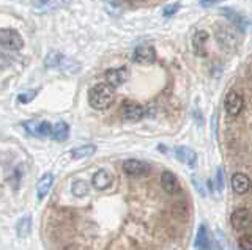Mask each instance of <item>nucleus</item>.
<instances>
[{
    "label": "nucleus",
    "instance_id": "f257e3e1",
    "mask_svg": "<svg viewBox=\"0 0 252 250\" xmlns=\"http://www.w3.org/2000/svg\"><path fill=\"white\" fill-rule=\"evenodd\" d=\"M115 99L114 87H110L109 83H98L89 91V103L93 109L98 111H104Z\"/></svg>",
    "mask_w": 252,
    "mask_h": 250
},
{
    "label": "nucleus",
    "instance_id": "f03ea898",
    "mask_svg": "<svg viewBox=\"0 0 252 250\" xmlns=\"http://www.w3.org/2000/svg\"><path fill=\"white\" fill-rule=\"evenodd\" d=\"M46 68H54V69H60V71H65L68 74H74L77 71H81V65L77 61L68 58L66 56H63L60 52H51L47 54V57L44 60Z\"/></svg>",
    "mask_w": 252,
    "mask_h": 250
},
{
    "label": "nucleus",
    "instance_id": "7ed1b4c3",
    "mask_svg": "<svg viewBox=\"0 0 252 250\" xmlns=\"http://www.w3.org/2000/svg\"><path fill=\"white\" fill-rule=\"evenodd\" d=\"M0 46L6 51L22 49V36L13 28H0Z\"/></svg>",
    "mask_w": 252,
    "mask_h": 250
},
{
    "label": "nucleus",
    "instance_id": "20e7f679",
    "mask_svg": "<svg viewBox=\"0 0 252 250\" xmlns=\"http://www.w3.org/2000/svg\"><path fill=\"white\" fill-rule=\"evenodd\" d=\"M230 223L236 231H246L252 223V214L246 208L235 209L230 216Z\"/></svg>",
    "mask_w": 252,
    "mask_h": 250
},
{
    "label": "nucleus",
    "instance_id": "39448f33",
    "mask_svg": "<svg viewBox=\"0 0 252 250\" xmlns=\"http://www.w3.org/2000/svg\"><path fill=\"white\" fill-rule=\"evenodd\" d=\"M243 107H244V99L240 93L238 91H228L227 96H225V101H224L225 112L230 116H236V115L241 113Z\"/></svg>",
    "mask_w": 252,
    "mask_h": 250
},
{
    "label": "nucleus",
    "instance_id": "423d86ee",
    "mask_svg": "<svg viewBox=\"0 0 252 250\" xmlns=\"http://www.w3.org/2000/svg\"><path fill=\"white\" fill-rule=\"evenodd\" d=\"M123 171L129 176H145L150 171V166L139 159H128L123 162Z\"/></svg>",
    "mask_w": 252,
    "mask_h": 250
},
{
    "label": "nucleus",
    "instance_id": "0eeeda50",
    "mask_svg": "<svg viewBox=\"0 0 252 250\" xmlns=\"http://www.w3.org/2000/svg\"><path fill=\"white\" fill-rule=\"evenodd\" d=\"M156 58V52L150 44H142L137 46L132 52V60L136 63H142V65H150L153 63Z\"/></svg>",
    "mask_w": 252,
    "mask_h": 250
},
{
    "label": "nucleus",
    "instance_id": "6e6552de",
    "mask_svg": "<svg viewBox=\"0 0 252 250\" xmlns=\"http://www.w3.org/2000/svg\"><path fill=\"white\" fill-rule=\"evenodd\" d=\"M24 128L27 129L29 134L36 136V137H51L52 124L47 121H39V120H32L24 123Z\"/></svg>",
    "mask_w": 252,
    "mask_h": 250
},
{
    "label": "nucleus",
    "instance_id": "1a4fd4ad",
    "mask_svg": "<svg viewBox=\"0 0 252 250\" xmlns=\"http://www.w3.org/2000/svg\"><path fill=\"white\" fill-rule=\"evenodd\" d=\"M129 77V71L128 68H112V69H107L106 71V83H109L110 87H120L122 83H125L128 81Z\"/></svg>",
    "mask_w": 252,
    "mask_h": 250
},
{
    "label": "nucleus",
    "instance_id": "9d476101",
    "mask_svg": "<svg viewBox=\"0 0 252 250\" xmlns=\"http://www.w3.org/2000/svg\"><path fill=\"white\" fill-rule=\"evenodd\" d=\"M122 115L125 120H129V121H139L140 118H144L145 115V109L144 106H140L137 103H132V101H128L125 103L122 107Z\"/></svg>",
    "mask_w": 252,
    "mask_h": 250
},
{
    "label": "nucleus",
    "instance_id": "9b49d317",
    "mask_svg": "<svg viewBox=\"0 0 252 250\" xmlns=\"http://www.w3.org/2000/svg\"><path fill=\"white\" fill-rule=\"evenodd\" d=\"M175 156H177V159L180 162L186 164V166H189V167H195L197 154H195L194 150H191V148H188V146H177L175 148Z\"/></svg>",
    "mask_w": 252,
    "mask_h": 250
},
{
    "label": "nucleus",
    "instance_id": "f8f14e48",
    "mask_svg": "<svg viewBox=\"0 0 252 250\" xmlns=\"http://www.w3.org/2000/svg\"><path fill=\"white\" fill-rule=\"evenodd\" d=\"M112 181H114V178H112V175L109 173V171L99 170V171H96V173L93 175L92 184L96 187L98 191H106V189H109V187H110Z\"/></svg>",
    "mask_w": 252,
    "mask_h": 250
},
{
    "label": "nucleus",
    "instance_id": "ddd939ff",
    "mask_svg": "<svg viewBox=\"0 0 252 250\" xmlns=\"http://www.w3.org/2000/svg\"><path fill=\"white\" fill-rule=\"evenodd\" d=\"M232 189L235 191V194L243 195L249 192L251 189V179L244 175V173H235L232 176Z\"/></svg>",
    "mask_w": 252,
    "mask_h": 250
},
{
    "label": "nucleus",
    "instance_id": "4468645a",
    "mask_svg": "<svg viewBox=\"0 0 252 250\" xmlns=\"http://www.w3.org/2000/svg\"><path fill=\"white\" fill-rule=\"evenodd\" d=\"M161 186L167 194H177L180 191L178 178L172 173V171H164L161 175Z\"/></svg>",
    "mask_w": 252,
    "mask_h": 250
},
{
    "label": "nucleus",
    "instance_id": "2eb2a0df",
    "mask_svg": "<svg viewBox=\"0 0 252 250\" xmlns=\"http://www.w3.org/2000/svg\"><path fill=\"white\" fill-rule=\"evenodd\" d=\"M194 247H195V250H210L211 249L208 230H207V226H205V225H200L199 226V231H197Z\"/></svg>",
    "mask_w": 252,
    "mask_h": 250
},
{
    "label": "nucleus",
    "instance_id": "dca6fc26",
    "mask_svg": "<svg viewBox=\"0 0 252 250\" xmlns=\"http://www.w3.org/2000/svg\"><path fill=\"white\" fill-rule=\"evenodd\" d=\"M52 183H54V176L51 173H46V175L41 176V179H39L38 184H36V197H38V200H43L46 197L47 192H49V189L52 187Z\"/></svg>",
    "mask_w": 252,
    "mask_h": 250
},
{
    "label": "nucleus",
    "instance_id": "f3484780",
    "mask_svg": "<svg viewBox=\"0 0 252 250\" xmlns=\"http://www.w3.org/2000/svg\"><path fill=\"white\" fill-rule=\"evenodd\" d=\"M207 40H208V33L203 32V30H199V32L194 35L192 46H194V52L199 57L207 56V51H205V44H207Z\"/></svg>",
    "mask_w": 252,
    "mask_h": 250
},
{
    "label": "nucleus",
    "instance_id": "a211bd4d",
    "mask_svg": "<svg viewBox=\"0 0 252 250\" xmlns=\"http://www.w3.org/2000/svg\"><path fill=\"white\" fill-rule=\"evenodd\" d=\"M68 134H69V126L65 121H59V123L52 124L51 137L54 140H57V142H65L68 139Z\"/></svg>",
    "mask_w": 252,
    "mask_h": 250
},
{
    "label": "nucleus",
    "instance_id": "6ab92c4d",
    "mask_svg": "<svg viewBox=\"0 0 252 250\" xmlns=\"http://www.w3.org/2000/svg\"><path fill=\"white\" fill-rule=\"evenodd\" d=\"M96 153V146L94 145H82V146H77L71 151V156L73 159H85V158H90Z\"/></svg>",
    "mask_w": 252,
    "mask_h": 250
},
{
    "label": "nucleus",
    "instance_id": "aec40b11",
    "mask_svg": "<svg viewBox=\"0 0 252 250\" xmlns=\"http://www.w3.org/2000/svg\"><path fill=\"white\" fill-rule=\"evenodd\" d=\"M32 230V217L26 216V217H21L18 225H16V231H18V236L19 238H27L30 234Z\"/></svg>",
    "mask_w": 252,
    "mask_h": 250
},
{
    "label": "nucleus",
    "instance_id": "412c9836",
    "mask_svg": "<svg viewBox=\"0 0 252 250\" xmlns=\"http://www.w3.org/2000/svg\"><path fill=\"white\" fill-rule=\"evenodd\" d=\"M222 13L225 14V18L230 21V22H233V24L236 26V28H240V30H244L246 28V19H244L241 14H238V13H235L233 10H222Z\"/></svg>",
    "mask_w": 252,
    "mask_h": 250
},
{
    "label": "nucleus",
    "instance_id": "4be33fe9",
    "mask_svg": "<svg viewBox=\"0 0 252 250\" xmlns=\"http://www.w3.org/2000/svg\"><path fill=\"white\" fill-rule=\"evenodd\" d=\"M62 2L63 0H33V5L43 11H49L54 8H59V6L62 5Z\"/></svg>",
    "mask_w": 252,
    "mask_h": 250
},
{
    "label": "nucleus",
    "instance_id": "5701e85b",
    "mask_svg": "<svg viewBox=\"0 0 252 250\" xmlns=\"http://www.w3.org/2000/svg\"><path fill=\"white\" fill-rule=\"evenodd\" d=\"M71 191H73L76 197H84V195L89 194V184L85 181H76L73 187H71Z\"/></svg>",
    "mask_w": 252,
    "mask_h": 250
},
{
    "label": "nucleus",
    "instance_id": "b1692460",
    "mask_svg": "<svg viewBox=\"0 0 252 250\" xmlns=\"http://www.w3.org/2000/svg\"><path fill=\"white\" fill-rule=\"evenodd\" d=\"M38 95L36 90H24L22 93H19L18 95V101L21 104H29L32 99H35Z\"/></svg>",
    "mask_w": 252,
    "mask_h": 250
},
{
    "label": "nucleus",
    "instance_id": "393cba45",
    "mask_svg": "<svg viewBox=\"0 0 252 250\" xmlns=\"http://www.w3.org/2000/svg\"><path fill=\"white\" fill-rule=\"evenodd\" d=\"M241 250H252V234H244L238 241Z\"/></svg>",
    "mask_w": 252,
    "mask_h": 250
},
{
    "label": "nucleus",
    "instance_id": "a878e982",
    "mask_svg": "<svg viewBox=\"0 0 252 250\" xmlns=\"http://www.w3.org/2000/svg\"><path fill=\"white\" fill-rule=\"evenodd\" d=\"M180 10V3H172V5H167L164 8V11H162V14L165 18H170V16H173L177 11Z\"/></svg>",
    "mask_w": 252,
    "mask_h": 250
},
{
    "label": "nucleus",
    "instance_id": "bb28decb",
    "mask_svg": "<svg viewBox=\"0 0 252 250\" xmlns=\"http://www.w3.org/2000/svg\"><path fill=\"white\" fill-rule=\"evenodd\" d=\"M216 184H218L219 191L224 189V170H222V167H219L216 171Z\"/></svg>",
    "mask_w": 252,
    "mask_h": 250
},
{
    "label": "nucleus",
    "instance_id": "cd10ccee",
    "mask_svg": "<svg viewBox=\"0 0 252 250\" xmlns=\"http://www.w3.org/2000/svg\"><path fill=\"white\" fill-rule=\"evenodd\" d=\"M220 2H222V0H200V6L202 8H208V6H213Z\"/></svg>",
    "mask_w": 252,
    "mask_h": 250
},
{
    "label": "nucleus",
    "instance_id": "c85d7f7f",
    "mask_svg": "<svg viewBox=\"0 0 252 250\" xmlns=\"http://www.w3.org/2000/svg\"><path fill=\"white\" fill-rule=\"evenodd\" d=\"M5 63H6V58L0 54V66H5Z\"/></svg>",
    "mask_w": 252,
    "mask_h": 250
}]
</instances>
